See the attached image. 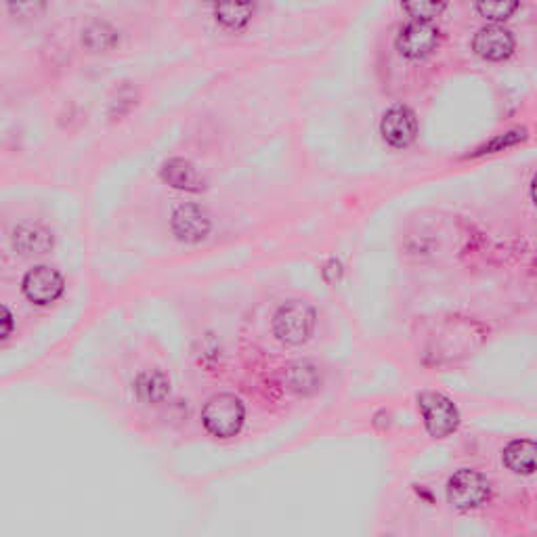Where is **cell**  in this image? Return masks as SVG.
<instances>
[{"label": "cell", "mask_w": 537, "mask_h": 537, "mask_svg": "<svg viewBox=\"0 0 537 537\" xmlns=\"http://www.w3.org/2000/svg\"><path fill=\"white\" fill-rule=\"evenodd\" d=\"M315 324L317 315L311 305L305 300H290L273 315V336L284 345L298 347L313 336Z\"/></svg>", "instance_id": "obj_1"}, {"label": "cell", "mask_w": 537, "mask_h": 537, "mask_svg": "<svg viewBox=\"0 0 537 537\" xmlns=\"http://www.w3.org/2000/svg\"><path fill=\"white\" fill-rule=\"evenodd\" d=\"M286 382L294 393L300 395H309L313 391L319 389L321 384V376H319V368L309 361H298L294 365H290L286 372Z\"/></svg>", "instance_id": "obj_16"}, {"label": "cell", "mask_w": 537, "mask_h": 537, "mask_svg": "<svg viewBox=\"0 0 537 537\" xmlns=\"http://www.w3.org/2000/svg\"><path fill=\"white\" fill-rule=\"evenodd\" d=\"M13 248L21 256H40L53 248V235L49 229L36 223H24L13 231Z\"/></svg>", "instance_id": "obj_11"}, {"label": "cell", "mask_w": 537, "mask_h": 537, "mask_svg": "<svg viewBox=\"0 0 537 537\" xmlns=\"http://www.w3.org/2000/svg\"><path fill=\"white\" fill-rule=\"evenodd\" d=\"M246 420V407L240 397L221 393L208 399L202 410V424L217 439H233L242 431Z\"/></svg>", "instance_id": "obj_2"}, {"label": "cell", "mask_w": 537, "mask_h": 537, "mask_svg": "<svg viewBox=\"0 0 537 537\" xmlns=\"http://www.w3.org/2000/svg\"><path fill=\"white\" fill-rule=\"evenodd\" d=\"M491 496V485L479 470L462 468L447 481V502L458 510H475Z\"/></svg>", "instance_id": "obj_4"}, {"label": "cell", "mask_w": 537, "mask_h": 537, "mask_svg": "<svg viewBox=\"0 0 537 537\" xmlns=\"http://www.w3.org/2000/svg\"><path fill=\"white\" fill-rule=\"evenodd\" d=\"M401 5L412 19L433 21L445 11L447 0H401Z\"/></svg>", "instance_id": "obj_19"}, {"label": "cell", "mask_w": 537, "mask_h": 537, "mask_svg": "<svg viewBox=\"0 0 537 537\" xmlns=\"http://www.w3.org/2000/svg\"><path fill=\"white\" fill-rule=\"evenodd\" d=\"M135 103H137V91L133 87H128V84H124V87L116 91V97L110 101V116L114 120L126 116L133 110Z\"/></svg>", "instance_id": "obj_21"}, {"label": "cell", "mask_w": 537, "mask_h": 537, "mask_svg": "<svg viewBox=\"0 0 537 537\" xmlns=\"http://www.w3.org/2000/svg\"><path fill=\"white\" fill-rule=\"evenodd\" d=\"M531 200H533V204L537 206V175H535L533 181H531Z\"/></svg>", "instance_id": "obj_23"}, {"label": "cell", "mask_w": 537, "mask_h": 537, "mask_svg": "<svg viewBox=\"0 0 537 537\" xmlns=\"http://www.w3.org/2000/svg\"><path fill=\"white\" fill-rule=\"evenodd\" d=\"M170 227H173L175 238L183 244H200L202 240L208 238V233L212 229L210 214L206 208L198 204H181L173 212V219H170Z\"/></svg>", "instance_id": "obj_8"}, {"label": "cell", "mask_w": 537, "mask_h": 537, "mask_svg": "<svg viewBox=\"0 0 537 537\" xmlns=\"http://www.w3.org/2000/svg\"><path fill=\"white\" fill-rule=\"evenodd\" d=\"M441 42V30L433 24V21L424 19H412L410 24H405L395 40L397 51L407 59H424L433 55Z\"/></svg>", "instance_id": "obj_5"}, {"label": "cell", "mask_w": 537, "mask_h": 537, "mask_svg": "<svg viewBox=\"0 0 537 537\" xmlns=\"http://www.w3.org/2000/svg\"><path fill=\"white\" fill-rule=\"evenodd\" d=\"M7 7L11 17L21 19V21H30L38 19L47 9V0H7Z\"/></svg>", "instance_id": "obj_20"}, {"label": "cell", "mask_w": 537, "mask_h": 537, "mask_svg": "<svg viewBox=\"0 0 537 537\" xmlns=\"http://www.w3.org/2000/svg\"><path fill=\"white\" fill-rule=\"evenodd\" d=\"M21 290H24L30 303L38 307H47L55 303V300L63 294V290H66V282H63V277L57 269L47 267V265H38L24 275Z\"/></svg>", "instance_id": "obj_6"}, {"label": "cell", "mask_w": 537, "mask_h": 537, "mask_svg": "<svg viewBox=\"0 0 537 537\" xmlns=\"http://www.w3.org/2000/svg\"><path fill=\"white\" fill-rule=\"evenodd\" d=\"M382 139L395 149L410 147L418 137V118L407 105H393L380 120Z\"/></svg>", "instance_id": "obj_7"}, {"label": "cell", "mask_w": 537, "mask_h": 537, "mask_svg": "<svg viewBox=\"0 0 537 537\" xmlns=\"http://www.w3.org/2000/svg\"><path fill=\"white\" fill-rule=\"evenodd\" d=\"M527 137H529L527 128H512V131H508V133H502V135H496L493 139H489L485 145L477 147V152L470 154V156L479 158V156H489V154H500V152H506V149H510V147L521 145Z\"/></svg>", "instance_id": "obj_18"}, {"label": "cell", "mask_w": 537, "mask_h": 537, "mask_svg": "<svg viewBox=\"0 0 537 537\" xmlns=\"http://www.w3.org/2000/svg\"><path fill=\"white\" fill-rule=\"evenodd\" d=\"M120 42L118 30L107 24V21H91V24L82 30V45L91 53H107L112 51Z\"/></svg>", "instance_id": "obj_15"}, {"label": "cell", "mask_w": 537, "mask_h": 537, "mask_svg": "<svg viewBox=\"0 0 537 537\" xmlns=\"http://www.w3.org/2000/svg\"><path fill=\"white\" fill-rule=\"evenodd\" d=\"M160 177L164 183L170 187H175L179 191L187 193H200L206 189L204 177L198 173V168L193 166L185 158H170L162 164L160 168Z\"/></svg>", "instance_id": "obj_10"}, {"label": "cell", "mask_w": 537, "mask_h": 537, "mask_svg": "<svg viewBox=\"0 0 537 537\" xmlns=\"http://www.w3.org/2000/svg\"><path fill=\"white\" fill-rule=\"evenodd\" d=\"M256 3L254 0H217V21L227 30H242L254 17Z\"/></svg>", "instance_id": "obj_13"}, {"label": "cell", "mask_w": 537, "mask_h": 537, "mask_svg": "<svg viewBox=\"0 0 537 537\" xmlns=\"http://www.w3.org/2000/svg\"><path fill=\"white\" fill-rule=\"evenodd\" d=\"M11 328H13V315L9 313L7 307H3V338H9Z\"/></svg>", "instance_id": "obj_22"}, {"label": "cell", "mask_w": 537, "mask_h": 537, "mask_svg": "<svg viewBox=\"0 0 537 537\" xmlns=\"http://www.w3.org/2000/svg\"><path fill=\"white\" fill-rule=\"evenodd\" d=\"M418 407H420L426 431L431 437L445 439L458 431L460 412L449 397L428 391L418 397Z\"/></svg>", "instance_id": "obj_3"}, {"label": "cell", "mask_w": 537, "mask_h": 537, "mask_svg": "<svg viewBox=\"0 0 537 537\" xmlns=\"http://www.w3.org/2000/svg\"><path fill=\"white\" fill-rule=\"evenodd\" d=\"M504 464L514 475H535L537 472V441L514 439L504 447Z\"/></svg>", "instance_id": "obj_12"}, {"label": "cell", "mask_w": 537, "mask_h": 537, "mask_svg": "<svg viewBox=\"0 0 537 537\" xmlns=\"http://www.w3.org/2000/svg\"><path fill=\"white\" fill-rule=\"evenodd\" d=\"M477 13L491 21V24H502L519 11L521 0H475Z\"/></svg>", "instance_id": "obj_17"}, {"label": "cell", "mask_w": 537, "mask_h": 537, "mask_svg": "<svg viewBox=\"0 0 537 537\" xmlns=\"http://www.w3.org/2000/svg\"><path fill=\"white\" fill-rule=\"evenodd\" d=\"M135 393L143 403H162L170 395V380L160 370H145L135 378Z\"/></svg>", "instance_id": "obj_14"}, {"label": "cell", "mask_w": 537, "mask_h": 537, "mask_svg": "<svg viewBox=\"0 0 537 537\" xmlns=\"http://www.w3.org/2000/svg\"><path fill=\"white\" fill-rule=\"evenodd\" d=\"M514 49H517V38L500 24H489L472 38V51L485 61H506Z\"/></svg>", "instance_id": "obj_9"}]
</instances>
